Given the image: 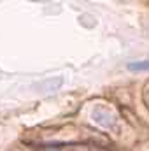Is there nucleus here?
Here are the masks:
<instances>
[{"label":"nucleus","mask_w":149,"mask_h":151,"mask_svg":"<svg viewBox=\"0 0 149 151\" xmlns=\"http://www.w3.org/2000/svg\"><path fill=\"white\" fill-rule=\"evenodd\" d=\"M126 67L132 72H144V70H149V60H135V62H130Z\"/></svg>","instance_id":"obj_3"},{"label":"nucleus","mask_w":149,"mask_h":151,"mask_svg":"<svg viewBox=\"0 0 149 151\" xmlns=\"http://www.w3.org/2000/svg\"><path fill=\"white\" fill-rule=\"evenodd\" d=\"M146 102H148V106H149V88H148V91H146Z\"/></svg>","instance_id":"obj_4"},{"label":"nucleus","mask_w":149,"mask_h":151,"mask_svg":"<svg viewBox=\"0 0 149 151\" xmlns=\"http://www.w3.org/2000/svg\"><path fill=\"white\" fill-rule=\"evenodd\" d=\"M91 119L98 125V127H102V128H112L114 125H116V116L112 113L109 107H105V106H97L93 111H91Z\"/></svg>","instance_id":"obj_1"},{"label":"nucleus","mask_w":149,"mask_h":151,"mask_svg":"<svg viewBox=\"0 0 149 151\" xmlns=\"http://www.w3.org/2000/svg\"><path fill=\"white\" fill-rule=\"evenodd\" d=\"M62 84H63V79H62V77H54V79L51 77V79H46V81L35 84V88L42 90V91H54V90H58Z\"/></svg>","instance_id":"obj_2"}]
</instances>
